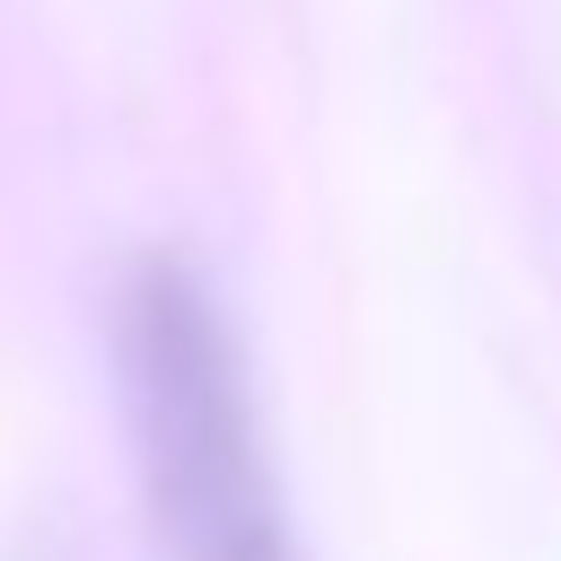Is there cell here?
<instances>
[{"instance_id": "1", "label": "cell", "mask_w": 561, "mask_h": 561, "mask_svg": "<svg viewBox=\"0 0 561 561\" xmlns=\"http://www.w3.org/2000/svg\"><path fill=\"white\" fill-rule=\"evenodd\" d=\"M114 377L167 561H307L280 508L245 351L184 254L131 263L114 298Z\"/></svg>"}]
</instances>
